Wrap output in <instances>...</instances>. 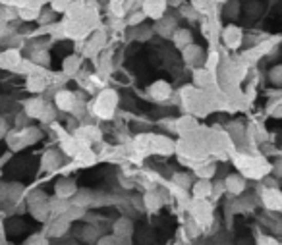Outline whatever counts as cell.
<instances>
[{"mask_svg":"<svg viewBox=\"0 0 282 245\" xmlns=\"http://www.w3.org/2000/svg\"><path fill=\"white\" fill-rule=\"evenodd\" d=\"M118 101H120V97H118V93H116L114 89L103 91V93L95 99V106H93L95 116H99V118L103 120H110L114 116L116 106H118Z\"/></svg>","mask_w":282,"mask_h":245,"instance_id":"1","label":"cell"},{"mask_svg":"<svg viewBox=\"0 0 282 245\" xmlns=\"http://www.w3.org/2000/svg\"><path fill=\"white\" fill-rule=\"evenodd\" d=\"M236 166L240 168V172L246 174L248 178H263L267 172L265 162L261 158H253V157H236Z\"/></svg>","mask_w":282,"mask_h":245,"instance_id":"2","label":"cell"},{"mask_svg":"<svg viewBox=\"0 0 282 245\" xmlns=\"http://www.w3.org/2000/svg\"><path fill=\"white\" fill-rule=\"evenodd\" d=\"M192 216L199 222V226H201V228L209 226L211 220H213V211H211V205L205 201V199H195V203L192 205Z\"/></svg>","mask_w":282,"mask_h":245,"instance_id":"3","label":"cell"},{"mask_svg":"<svg viewBox=\"0 0 282 245\" xmlns=\"http://www.w3.org/2000/svg\"><path fill=\"white\" fill-rule=\"evenodd\" d=\"M261 201L263 205L274 213V211H280L282 209V191L276 190V187H263L261 191Z\"/></svg>","mask_w":282,"mask_h":245,"instance_id":"4","label":"cell"},{"mask_svg":"<svg viewBox=\"0 0 282 245\" xmlns=\"http://www.w3.org/2000/svg\"><path fill=\"white\" fill-rule=\"evenodd\" d=\"M20 62H22V54L16 47H8L0 52V70H16Z\"/></svg>","mask_w":282,"mask_h":245,"instance_id":"5","label":"cell"},{"mask_svg":"<svg viewBox=\"0 0 282 245\" xmlns=\"http://www.w3.org/2000/svg\"><path fill=\"white\" fill-rule=\"evenodd\" d=\"M131 232H134V226H131V220L129 218H118V220L112 224V234L116 236L118 239V243H126L131 236Z\"/></svg>","mask_w":282,"mask_h":245,"instance_id":"6","label":"cell"},{"mask_svg":"<svg viewBox=\"0 0 282 245\" xmlns=\"http://www.w3.org/2000/svg\"><path fill=\"white\" fill-rule=\"evenodd\" d=\"M54 103H57V106L62 112H72V108L76 106V103H78V97L73 95L72 91L62 89V91H57V95H54Z\"/></svg>","mask_w":282,"mask_h":245,"instance_id":"7","label":"cell"},{"mask_svg":"<svg viewBox=\"0 0 282 245\" xmlns=\"http://www.w3.org/2000/svg\"><path fill=\"white\" fill-rule=\"evenodd\" d=\"M164 8H166V0H145L141 10H143V14L147 17L159 20L164 14Z\"/></svg>","mask_w":282,"mask_h":245,"instance_id":"8","label":"cell"},{"mask_svg":"<svg viewBox=\"0 0 282 245\" xmlns=\"http://www.w3.org/2000/svg\"><path fill=\"white\" fill-rule=\"evenodd\" d=\"M184 60L192 66H201L205 60V50L201 47H195V45H185L184 47Z\"/></svg>","mask_w":282,"mask_h":245,"instance_id":"9","label":"cell"},{"mask_svg":"<svg viewBox=\"0 0 282 245\" xmlns=\"http://www.w3.org/2000/svg\"><path fill=\"white\" fill-rule=\"evenodd\" d=\"M62 162H64V155L60 153V150H54L50 149L45 153V157H43V170H57V168L62 166Z\"/></svg>","mask_w":282,"mask_h":245,"instance_id":"10","label":"cell"},{"mask_svg":"<svg viewBox=\"0 0 282 245\" xmlns=\"http://www.w3.org/2000/svg\"><path fill=\"white\" fill-rule=\"evenodd\" d=\"M222 39H224V45L228 48H238L243 43L242 29H238L236 25H230V27H226L224 33H222Z\"/></svg>","mask_w":282,"mask_h":245,"instance_id":"11","label":"cell"},{"mask_svg":"<svg viewBox=\"0 0 282 245\" xmlns=\"http://www.w3.org/2000/svg\"><path fill=\"white\" fill-rule=\"evenodd\" d=\"M76 236L80 241H85V243H93V241H97L99 236H103L101 234V230L97 226H93V224H85V226H80V228L76 230Z\"/></svg>","mask_w":282,"mask_h":245,"instance_id":"12","label":"cell"},{"mask_svg":"<svg viewBox=\"0 0 282 245\" xmlns=\"http://www.w3.org/2000/svg\"><path fill=\"white\" fill-rule=\"evenodd\" d=\"M47 85H49V81H47L45 73L41 70L27 76V89H29L31 93H43V91L47 89Z\"/></svg>","mask_w":282,"mask_h":245,"instance_id":"13","label":"cell"},{"mask_svg":"<svg viewBox=\"0 0 282 245\" xmlns=\"http://www.w3.org/2000/svg\"><path fill=\"white\" fill-rule=\"evenodd\" d=\"M170 93H172V89H170V85L166 81H155L153 85L149 87V97L153 101H159V103L166 101L170 97Z\"/></svg>","mask_w":282,"mask_h":245,"instance_id":"14","label":"cell"},{"mask_svg":"<svg viewBox=\"0 0 282 245\" xmlns=\"http://www.w3.org/2000/svg\"><path fill=\"white\" fill-rule=\"evenodd\" d=\"M45 101L41 97H33V99H27L24 103V112L29 116V118H41V114L45 110Z\"/></svg>","mask_w":282,"mask_h":245,"instance_id":"15","label":"cell"},{"mask_svg":"<svg viewBox=\"0 0 282 245\" xmlns=\"http://www.w3.org/2000/svg\"><path fill=\"white\" fill-rule=\"evenodd\" d=\"M224 185H226V191L228 193H232V195H242L243 191H246V180H243L240 174H230L226 176L224 180Z\"/></svg>","mask_w":282,"mask_h":245,"instance_id":"16","label":"cell"},{"mask_svg":"<svg viewBox=\"0 0 282 245\" xmlns=\"http://www.w3.org/2000/svg\"><path fill=\"white\" fill-rule=\"evenodd\" d=\"M68 228H70V220L66 218L64 214H58L57 218L50 222L47 234H49L50 237H60V236H64L66 232H68Z\"/></svg>","mask_w":282,"mask_h":245,"instance_id":"17","label":"cell"},{"mask_svg":"<svg viewBox=\"0 0 282 245\" xmlns=\"http://www.w3.org/2000/svg\"><path fill=\"white\" fill-rule=\"evenodd\" d=\"M78 191V185L73 180H68V178H62L57 182V197L60 199H72L73 193Z\"/></svg>","mask_w":282,"mask_h":245,"instance_id":"18","label":"cell"},{"mask_svg":"<svg viewBox=\"0 0 282 245\" xmlns=\"http://www.w3.org/2000/svg\"><path fill=\"white\" fill-rule=\"evenodd\" d=\"M157 33H161L162 37H170L172 35V31L176 29V20L174 17H170V16H166V17H162V20H159L157 22Z\"/></svg>","mask_w":282,"mask_h":245,"instance_id":"19","label":"cell"},{"mask_svg":"<svg viewBox=\"0 0 282 245\" xmlns=\"http://www.w3.org/2000/svg\"><path fill=\"white\" fill-rule=\"evenodd\" d=\"M211 191H213V183H211L209 180L201 178V180H199V182L194 185L192 193H194L195 199H207L211 195Z\"/></svg>","mask_w":282,"mask_h":245,"instance_id":"20","label":"cell"},{"mask_svg":"<svg viewBox=\"0 0 282 245\" xmlns=\"http://www.w3.org/2000/svg\"><path fill=\"white\" fill-rule=\"evenodd\" d=\"M172 39H174V45H176V47L184 48L185 45L192 43V33L187 31V29H174V31H172Z\"/></svg>","mask_w":282,"mask_h":245,"instance_id":"21","label":"cell"},{"mask_svg":"<svg viewBox=\"0 0 282 245\" xmlns=\"http://www.w3.org/2000/svg\"><path fill=\"white\" fill-rule=\"evenodd\" d=\"M80 66H81V58L80 56H68L64 60V73L66 76H73V73H78L80 71Z\"/></svg>","mask_w":282,"mask_h":245,"instance_id":"22","label":"cell"},{"mask_svg":"<svg viewBox=\"0 0 282 245\" xmlns=\"http://www.w3.org/2000/svg\"><path fill=\"white\" fill-rule=\"evenodd\" d=\"M39 12L41 8H37V6H22V8H17V16L24 22H33L39 17Z\"/></svg>","mask_w":282,"mask_h":245,"instance_id":"23","label":"cell"},{"mask_svg":"<svg viewBox=\"0 0 282 245\" xmlns=\"http://www.w3.org/2000/svg\"><path fill=\"white\" fill-rule=\"evenodd\" d=\"M228 134L232 135V141H236V145L246 141V129H243L242 124H230L228 126Z\"/></svg>","mask_w":282,"mask_h":245,"instance_id":"24","label":"cell"},{"mask_svg":"<svg viewBox=\"0 0 282 245\" xmlns=\"http://www.w3.org/2000/svg\"><path fill=\"white\" fill-rule=\"evenodd\" d=\"M240 14V2L238 0H228L224 6H222V16L224 17H238Z\"/></svg>","mask_w":282,"mask_h":245,"instance_id":"25","label":"cell"},{"mask_svg":"<svg viewBox=\"0 0 282 245\" xmlns=\"http://www.w3.org/2000/svg\"><path fill=\"white\" fill-rule=\"evenodd\" d=\"M269 83L274 87H282V64H276L269 70Z\"/></svg>","mask_w":282,"mask_h":245,"instance_id":"26","label":"cell"},{"mask_svg":"<svg viewBox=\"0 0 282 245\" xmlns=\"http://www.w3.org/2000/svg\"><path fill=\"white\" fill-rule=\"evenodd\" d=\"M194 79H195V83H197L199 87H209V83H211V70H207V68L197 70L194 73Z\"/></svg>","mask_w":282,"mask_h":245,"instance_id":"27","label":"cell"},{"mask_svg":"<svg viewBox=\"0 0 282 245\" xmlns=\"http://www.w3.org/2000/svg\"><path fill=\"white\" fill-rule=\"evenodd\" d=\"M185 234L190 236V239H192V237H199V234H201V226H199V222L195 220L194 216L185 224Z\"/></svg>","mask_w":282,"mask_h":245,"instance_id":"28","label":"cell"},{"mask_svg":"<svg viewBox=\"0 0 282 245\" xmlns=\"http://www.w3.org/2000/svg\"><path fill=\"white\" fill-rule=\"evenodd\" d=\"M54 16H57V12L50 8V10H41L39 12V24H43V25H49V24H52L54 22Z\"/></svg>","mask_w":282,"mask_h":245,"instance_id":"29","label":"cell"},{"mask_svg":"<svg viewBox=\"0 0 282 245\" xmlns=\"http://www.w3.org/2000/svg\"><path fill=\"white\" fill-rule=\"evenodd\" d=\"M145 14H143V10H136V12H131L128 16V25L129 27H134V25H139L145 22Z\"/></svg>","mask_w":282,"mask_h":245,"instance_id":"30","label":"cell"},{"mask_svg":"<svg viewBox=\"0 0 282 245\" xmlns=\"http://www.w3.org/2000/svg\"><path fill=\"white\" fill-rule=\"evenodd\" d=\"M72 0H50V8L54 12H68Z\"/></svg>","mask_w":282,"mask_h":245,"instance_id":"31","label":"cell"},{"mask_svg":"<svg viewBox=\"0 0 282 245\" xmlns=\"http://www.w3.org/2000/svg\"><path fill=\"white\" fill-rule=\"evenodd\" d=\"M54 118H57V110H54L50 104H45V110H43L39 120H43V122H52Z\"/></svg>","mask_w":282,"mask_h":245,"instance_id":"32","label":"cell"},{"mask_svg":"<svg viewBox=\"0 0 282 245\" xmlns=\"http://www.w3.org/2000/svg\"><path fill=\"white\" fill-rule=\"evenodd\" d=\"M215 172H217V166L215 164H209V166H201V168H197V176L199 178H211V176H215Z\"/></svg>","mask_w":282,"mask_h":245,"instance_id":"33","label":"cell"},{"mask_svg":"<svg viewBox=\"0 0 282 245\" xmlns=\"http://www.w3.org/2000/svg\"><path fill=\"white\" fill-rule=\"evenodd\" d=\"M174 182L180 183L182 187H187V185L192 183V178H190L187 174H176V176H174Z\"/></svg>","mask_w":282,"mask_h":245,"instance_id":"34","label":"cell"},{"mask_svg":"<svg viewBox=\"0 0 282 245\" xmlns=\"http://www.w3.org/2000/svg\"><path fill=\"white\" fill-rule=\"evenodd\" d=\"M224 191H226L224 182H217L215 185H213V191H211V195H215V197H220V195H222Z\"/></svg>","mask_w":282,"mask_h":245,"instance_id":"35","label":"cell"},{"mask_svg":"<svg viewBox=\"0 0 282 245\" xmlns=\"http://www.w3.org/2000/svg\"><path fill=\"white\" fill-rule=\"evenodd\" d=\"M27 243H47V237L45 234H33V237L27 239Z\"/></svg>","mask_w":282,"mask_h":245,"instance_id":"36","label":"cell"},{"mask_svg":"<svg viewBox=\"0 0 282 245\" xmlns=\"http://www.w3.org/2000/svg\"><path fill=\"white\" fill-rule=\"evenodd\" d=\"M10 129H8V122L4 118H0V139L2 137H6V134H8Z\"/></svg>","mask_w":282,"mask_h":245,"instance_id":"37","label":"cell"},{"mask_svg":"<svg viewBox=\"0 0 282 245\" xmlns=\"http://www.w3.org/2000/svg\"><path fill=\"white\" fill-rule=\"evenodd\" d=\"M99 243H118V239H116V236H106V237H99L97 239Z\"/></svg>","mask_w":282,"mask_h":245,"instance_id":"38","label":"cell"},{"mask_svg":"<svg viewBox=\"0 0 282 245\" xmlns=\"http://www.w3.org/2000/svg\"><path fill=\"white\" fill-rule=\"evenodd\" d=\"M274 172H276V176H282V158L276 162V168H274Z\"/></svg>","mask_w":282,"mask_h":245,"instance_id":"39","label":"cell"}]
</instances>
